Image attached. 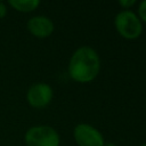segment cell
Instances as JSON below:
<instances>
[{"instance_id": "1", "label": "cell", "mask_w": 146, "mask_h": 146, "mask_svg": "<svg viewBox=\"0 0 146 146\" xmlns=\"http://www.w3.org/2000/svg\"><path fill=\"white\" fill-rule=\"evenodd\" d=\"M100 68V60L97 52L90 47L79 48L68 63V74L78 82H89L94 80Z\"/></svg>"}, {"instance_id": "2", "label": "cell", "mask_w": 146, "mask_h": 146, "mask_svg": "<svg viewBox=\"0 0 146 146\" xmlns=\"http://www.w3.org/2000/svg\"><path fill=\"white\" fill-rule=\"evenodd\" d=\"M27 146H59L58 132L49 125H33L24 136Z\"/></svg>"}, {"instance_id": "3", "label": "cell", "mask_w": 146, "mask_h": 146, "mask_svg": "<svg viewBox=\"0 0 146 146\" xmlns=\"http://www.w3.org/2000/svg\"><path fill=\"white\" fill-rule=\"evenodd\" d=\"M115 27L125 39H136L140 35L143 26L137 15L130 10L120 11L115 16Z\"/></svg>"}, {"instance_id": "4", "label": "cell", "mask_w": 146, "mask_h": 146, "mask_svg": "<svg viewBox=\"0 0 146 146\" xmlns=\"http://www.w3.org/2000/svg\"><path fill=\"white\" fill-rule=\"evenodd\" d=\"M52 99V89L49 84L38 82L32 84L26 92L27 103L34 108L46 107Z\"/></svg>"}, {"instance_id": "5", "label": "cell", "mask_w": 146, "mask_h": 146, "mask_svg": "<svg viewBox=\"0 0 146 146\" xmlns=\"http://www.w3.org/2000/svg\"><path fill=\"white\" fill-rule=\"evenodd\" d=\"M74 138L79 146H104L102 133L90 124H78L74 128Z\"/></svg>"}, {"instance_id": "6", "label": "cell", "mask_w": 146, "mask_h": 146, "mask_svg": "<svg viewBox=\"0 0 146 146\" xmlns=\"http://www.w3.org/2000/svg\"><path fill=\"white\" fill-rule=\"evenodd\" d=\"M26 27L29 30V32L40 39L47 38L49 36L52 31H54V23L52 21L43 15H36L31 17L27 23H26Z\"/></svg>"}, {"instance_id": "7", "label": "cell", "mask_w": 146, "mask_h": 146, "mask_svg": "<svg viewBox=\"0 0 146 146\" xmlns=\"http://www.w3.org/2000/svg\"><path fill=\"white\" fill-rule=\"evenodd\" d=\"M8 5L19 13H30L38 8L39 0H9Z\"/></svg>"}, {"instance_id": "8", "label": "cell", "mask_w": 146, "mask_h": 146, "mask_svg": "<svg viewBox=\"0 0 146 146\" xmlns=\"http://www.w3.org/2000/svg\"><path fill=\"white\" fill-rule=\"evenodd\" d=\"M138 14H139V17L144 22H146V0L140 2L139 7H138Z\"/></svg>"}, {"instance_id": "9", "label": "cell", "mask_w": 146, "mask_h": 146, "mask_svg": "<svg viewBox=\"0 0 146 146\" xmlns=\"http://www.w3.org/2000/svg\"><path fill=\"white\" fill-rule=\"evenodd\" d=\"M7 11H8V9H7L6 3L0 1V18H5L7 15Z\"/></svg>"}, {"instance_id": "10", "label": "cell", "mask_w": 146, "mask_h": 146, "mask_svg": "<svg viewBox=\"0 0 146 146\" xmlns=\"http://www.w3.org/2000/svg\"><path fill=\"white\" fill-rule=\"evenodd\" d=\"M119 3H120L122 7H131V6L135 3V0H120Z\"/></svg>"}, {"instance_id": "11", "label": "cell", "mask_w": 146, "mask_h": 146, "mask_svg": "<svg viewBox=\"0 0 146 146\" xmlns=\"http://www.w3.org/2000/svg\"><path fill=\"white\" fill-rule=\"evenodd\" d=\"M104 146H115V145L114 144H106V145L104 144Z\"/></svg>"}, {"instance_id": "12", "label": "cell", "mask_w": 146, "mask_h": 146, "mask_svg": "<svg viewBox=\"0 0 146 146\" xmlns=\"http://www.w3.org/2000/svg\"><path fill=\"white\" fill-rule=\"evenodd\" d=\"M141 146H146V144H144V145H141Z\"/></svg>"}]
</instances>
